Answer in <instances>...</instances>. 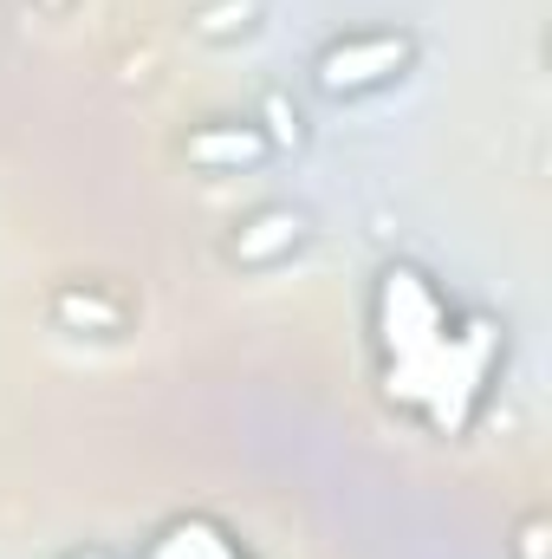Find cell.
Wrapping results in <instances>:
<instances>
[{
    "label": "cell",
    "mask_w": 552,
    "mask_h": 559,
    "mask_svg": "<svg viewBox=\"0 0 552 559\" xmlns=\"http://www.w3.org/2000/svg\"><path fill=\"white\" fill-rule=\"evenodd\" d=\"M267 150H274V143H267V131H261L254 118H215V124H195L189 143H182V156H189L195 169H254Z\"/></svg>",
    "instance_id": "obj_4"
},
{
    "label": "cell",
    "mask_w": 552,
    "mask_h": 559,
    "mask_svg": "<svg viewBox=\"0 0 552 559\" xmlns=\"http://www.w3.org/2000/svg\"><path fill=\"white\" fill-rule=\"evenodd\" d=\"M143 559H248L241 554V540L221 527V521H208V514H182V521H169Z\"/></svg>",
    "instance_id": "obj_5"
},
{
    "label": "cell",
    "mask_w": 552,
    "mask_h": 559,
    "mask_svg": "<svg viewBox=\"0 0 552 559\" xmlns=\"http://www.w3.org/2000/svg\"><path fill=\"white\" fill-rule=\"evenodd\" d=\"M371 345H377V378L397 411L422 417L435 436H468L494 371L507 358V332L488 312H455L435 280L391 261L371 286Z\"/></svg>",
    "instance_id": "obj_1"
},
{
    "label": "cell",
    "mask_w": 552,
    "mask_h": 559,
    "mask_svg": "<svg viewBox=\"0 0 552 559\" xmlns=\"http://www.w3.org/2000/svg\"><path fill=\"white\" fill-rule=\"evenodd\" d=\"M254 20H261V0H215V7L195 13V33H202V39H235V33H248Z\"/></svg>",
    "instance_id": "obj_7"
},
{
    "label": "cell",
    "mask_w": 552,
    "mask_h": 559,
    "mask_svg": "<svg viewBox=\"0 0 552 559\" xmlns=\"http://www.w3.org/2000/svg\"><path fill=\"white\" fill-rule=\"evenodd\" d=\"M52 319H59L65 332L118 338V332H124V319H131V306H124L118 293H105V286H59V293H52Z\"/></svg>",
    "instance_id": "obj_6"
},
{
    "label": "cell",
    "mask_w": 552,
    "mask_h": 559,
    "mask_svg": "<svg viewBox=\"0 0 552 559\" xmlns=\"http://www.w3.org/2000/svg\"><path fill=\"white\" fill-rule=\"evenodd\" d=\"M299 241H305V215L286 202H267L228 235V261L235 267H279L286 254H299Z\"/></svg>",
    "instance_id": "obj_3"
},
{
    "label": "cell",
    "mask_w": 552,
    "mask_h": 559,
    "mask_svg": "<svg viewBox=\"0 0 552 559\" xmlns=\"http://www.w3.org/2000/svg\"><path fill=\"white\" fill-rule=\"evenodd\" d=\"M72 559H118V554H105V547H85V554H72Z\"/></svg>",
    "instance_id": "obj_10"
},
{
    "label": "cell",
    "mask_w": 552,
    "mask_h": 559,
    "mask_svg": "<svg viewBox=\"0 0 552 559\" xmlns=\"http://www.w3.org/2000/svg\"><path fill=\"white\" fill-rule=\"evenodd\" d=\"M410 59H416L410 33H345L312 59V85L325 98H364V92H384L391 79H404Z\"/></svg>",
    "instance_id": "obj_2"
},
{
    "label": "cell",
    "mask_w": 552,
    "mask_h": 559,
    "mask_svg": "<svg viewBox=\"0 0 552 559\" xmlns=\"http://www.w3.org/2000/svg\"><path fill=\"white\" fill-rule=\"evenodd\" d=\"M514 559H552V521L547 514H527L520 534H514Z\"/></svg>",
    "instance_id": "obj_8"
},
{
    "label": "cell",
    "mask_w": 552,
    "mask_h": 559,
    "mask_svg": "<svg viewBox=\"0 0 552 559\" xmlns=\"http://www.w3.org/2000/svg\"><path fill=\"white\" fill-rule=\"evenodd\" d=\"M39 7H65V0H39Z\"/></svg>",
    "instance_id": "obj_11"
},
{
    "label": "cell",
    "mask_w": 552,
    "mask_h": 559,
    "mask_svg": "<svg viewBox=\"0 0 552 559\" xmlns=\"http://www.w3.org/2000/svg\"><path fill=\"white\" fill-rule=\"evenodd\" d=\"M267 118H274V138L267 143H299L305 131H299V111H286V98H267Z\"/></svg>",
    "instance_id": "obj_9"
}]
</instances>
